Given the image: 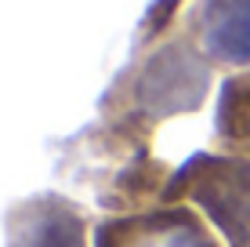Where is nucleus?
<instances>
[{
  "instance_id": "obj_5",
  "label": "nucleus",
  "mask_w": 250,
  "mask_h": 247,
  "mask_svg": "<svg viewBox=\"0 0 250 247\" xmlns=\"http://www.w3.org/2000/svg\"><path fill=\"white\" fill-rule=\"evenodd\" d=\"M4 247H94V222L62 193H33L7 211Z\"/></svg>"
},
{
  "instance_id": "obj_2",
  "label": "nucleus",
  "mask_w": 250,
  "mask_h": 247,
  "mask_svg": "<svg viewBox=\"0 0 250 247\" xmlns=\"http://www.w3.org/2000/svg\"><path fill=\"white\" fill-rule=\"evenodd\" d=\"M160 203L196 207L225 247H250V157L200 149L174 167Z\"/></svg>"
},
{
  "instance_id": "obj_3",
  "label": "nucleus",
  "mask_w": 250,
  "mask_h": 247,
  "mask_svg": "<svg viewBox=\"0 0 250 247\" xmlns=\"http://www.w3.org/2000/svg\"><path fill=\"white\" fill-rule=\"evenodd\" d=\"M94 247H225L214 225L188 203H152L142 211L102 215Z\"/></svg>"
},
{
  "instance_id": "obj_6",
  "label": "nucleus",
  "mask_w": 250,
  "mask_h": 247,
  "mask_svg": "<svg viewBox=\"0 0 250 247\" xmlns=\"http://www.w3.org/2000/svg\"><path fill=\"white\" fill-rule=\"evenodd\" d=\"M214 149L250 157V69L221 76L214 102Z\"/></svg>"
},
{
  "instance_id": "obj_4",
  "label": "nucleus",
  "mask_w": 250,
  "mask_h": 247,
  "mask_svg": "<svg viewBox=\"0 0 250 247\" xmlns=\"http://www.w3.org/2000/svg\"><path fill=\"white\" fill-rule=\"evenodd\" d=\"M178 33L218 76L250 69V0H188Z\"/></svg>"
},
{
  "instance_id": "obj_1",
  "label": "nucleus",
  "mask_w": 250,
  "mask_h": 247,
  "mask_svg": "<svg viewBox=\"0 0 250 247\" xmlns=\"http://www.w3.org/2000/svg\"><path fill=\"white\" fill-rule=\"evenodd\" d=\"M214 76V66L182 33L138 47L98 102L102 138L127 157L152 149L156 127L207 106Z\"/></svg>"
}]
</instances>
